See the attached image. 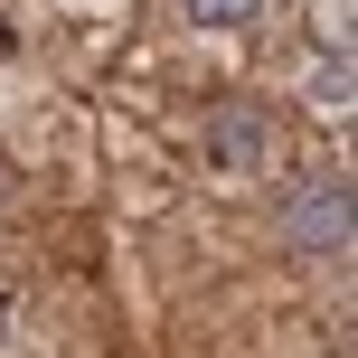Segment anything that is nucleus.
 Segmentation results:
<instances>
[{
	"label": "nucleus",
	"mask_w": 358,
	"mask_h": 358,
	"mask_svg": "<svg viewBox=\"0 0 358 358\" xmlns=\"http://www.w3.org/2000/svg\"><path fill=\"white\" fill-rule=\"evenodd\" d=\"M198 142H208V161H217V170H273L283 123L264 113V94H217V104L198 113Z\"/></svg>",
	"instance_id": "nucleus-2"
},
{
	"label": "nucleus",
	"mask_w": 358,
	"mask_h": 358,
	"mask_svg": "<svg viewBox=\"0 0 358 358\" xmlns=\"http://www.w3.org/2000/svg\"><path fill=\"white\" fill-rule=\"evenodd\" d=\"M349 217H358V198H349V170H302L283 189V208H273V227H283V245H302V255H349Z\"/></svg>",
	"instance_id": "nucleus-1"
},
{
	"label": "nucleus",
	"mask_w": 358,
	"mask_h": 358,
	"mask_svg": "<svg viewBox=\"0 0 358 358\" xmlns=\"http://www.w3.org/2000/svg\"><path fill=\"white\" fill-rule=\"evenodd\" d=\"M179 10H189L198 29H245V19L264 10V0H179Z\"/></svg>",
	"instance_id": "nucleus-4"
},
{
	"label": "nucleus",
	"mask_w": 358,
	"mask_h": 358,
	"mask_svg": "<svg viewBox=\"0 0 358 358\" xmlns=\"http://www.w3.org/2000/svg\"><path fill=\"white\" fill-rule=\"evenodd\" d=\"M0 349H10V302H0Z\"/></svg>",
	"instance_id": "nucleus-5"
},
{
	"label": "nucleus",
	"mask_w": 358,
	"mask_h": 358,
	"mask_svg": "<svg viewBox=\"0 0 358 358\" xmlns=\"http://www.w3.org/2000/svg\"><path fill=\"white\" fill-rule=\"evenodd\" d=\"M311 38L321 57H349V0H311Z\"/></svg>",
	"instance_id": "nucleus-3"
}]
</instances>
